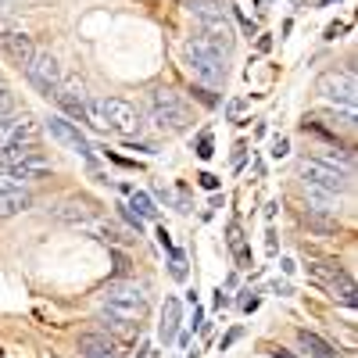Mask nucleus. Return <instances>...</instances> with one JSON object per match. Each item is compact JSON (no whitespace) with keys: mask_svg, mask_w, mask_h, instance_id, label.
<instances>
[{"mask_svg":"<svg viewBox=\"0 0 358 358\" xmlns=\"http://www.w3.org/2000/svg\"><path fill=\"white\" fill-rule=\"evenodd\" d=\"M47 133L62 143V147H69L72 155H79V158H86V162L94 158V147H90V140L83 136V129H79L76 122H69L65 115H50V118H47Z\"/></svg>","mask_w":358,"mask_h":358,"instance_id":"9","label":"nucleus"},{"mask_svg":"<svg viewBox=\"0 0 358 358\" xmlns=\"http://www.w3.org/2000/svg\"><path fill=\"white\" fill-rule=\"evenodd\" d=\"M101 241H108V244H129L133 233H122L118 226H104V229H101Z\"/></svg>","mask_w":358,"mask_h":358,"instance_id":"26","label":"nucleus"},{"mask_svg":"<svg viewBox=\"0 0 358 358\" xmlns=\"http://www.w3.org/2000/svg\"><path fill=\"white\" fill-rule=\"evenodd\" d=\"M86 118H90V126H94V129L118 133V136H136L143 129L140 111L129 101H122V97H90Z\"/></svg>","mask_w":358,"mask_h":358,"instance_id":"1","label":"nucleus"},{"mask_svg":"<svg viewBox=\"0 0 358 358\" xmlns=\"http://www.w3.org/2000/svg\"><path fill=\"white\" fill-rule=\"evenodd\" d=\"M101 315H111V319H118V322H136V326H140V319L147 315V308H136V305H115V301H104V305H101Z\"/></svg>","mask_w":358,"mask_h":358,"instance_id":"18","label":"nucleus"},{"mask_svg":"<svg viewBox=\"0 0 358 358\" xmlns=\"http://www.w3.org/2000/svg\"><path fill=\"white\" fill-rule=\"evenodd\" d=\"M101 301H115V305H136V308H147V294L140 283L133 280H111L104 290H101Z\"/></svg>","mask_w":358,"mask_h":358,"instance_id":"11","label":"nucleus"},{"mask_svg":"<svg viewBox=\"0 0 358 358\" xmlns=\"http://www.w3.org/2000/svg\"><path fill=\"white\" fill-rule=\"evenodd\" d=\"M183 62H187L190 76H194L197 83H204V86H215V83H222V76H226V65H222L226 57L204 50V47H197V43H190V40H187V47H183Z\"/></svg>","mask_w":358,"mask_h":358,"instance_id":"5","label":"nucleus"},{"mask_svg":"<svg viewBox=\"0 0 358 358\" xmlns=\"http://www.w3.org/2000/svg\"><path fill=\"white\" fill-rule=\"evenodd\" d=\"M172 276H176V280H183V276H187V262H183V255H172Z\"/></svg>","mask_w":358,"mask_h":358,"instance_id":"27","label":"nucleus"},{"mask_svg":"<svg viewBox=\"0 0 358 358\" xmlns=\"http://www.w3.org/2000/svg\"><path fill=\"white\" fill-rule=\"evenodd\" d=\"M301 179L305 187H315V190H326V194H344L351 187V172L337 169V165H326V162H315V158H301Z\"/></svg>","mask_w":358,"mask_h":358,"instance_id":"3","label":"nucleus"},{"mask_svg":"<svg viewBox=\"0 0 358 358\" xmlns=\"http://www.w3.org/2000/svg\"><path fill=\"white\" fill-rule=\"evenodd\" d=\"M25 76H29V83H33L43 97H50L65 72H62V62H57L50 50H36L33 62H29V69H25Z\"/></svg>","mask_w":358,"mask_h":358,"instance_id":"7","label":"nucleus"},{"mask_svg":"<svg viewBox=\"0 0 358 358\" xmlns=\"http://www.w3.org/2000/svg\"><path fill=\"white\" fill-rule=\"evenodd\" d=\"M29 204H33V194H29V190H22V187L0 190V219H11V215L25 212Z\"/></svg>","mask_w":358,"mask_h":358,"instance_id":"14","label":"nucleus"},{"mask_svg":"<svg viewBox=\"0 0 358 358\" xmlns=\"http://www.w3.org/2000/svg\"><path fill=\"white\" fill-rule=\"evenodd\" d=\"M0 50L8 54V62L15 69H29V62H33V54H36V43H33V36H25V33H18V29H15L11 36L0 40Z\"/></svg>","mask_w":358,"mask_h":358,"instance_id":"13","label":"nucleus"},{"mask_svg":"<svg viewBox=\"0 0 358 358\" xmlns=\"http://www.w3.org/2000/svg\"><path fill=\"white\" fill-rule=\"evenodd\" d=\"M179 322H183V305H179L176 297H169V301H165V312H162V326H158V337H162L165 344L176 341Z\"/></svg>","mask_w":358,"mask_h":358,"instance_id":"15","label":"nucleus"},{"mask_svg":"<svg viewBox=\"0 0 358 358\" xmlns=\"http://www.w3.org/2000/svg\"><path fill=\"white\" fill-rule=\"evenodd\" d=\"M287 151H290V143H287V140H276V143H273V158H283Z\"/></svg>","mask_w":358,"mask_h":358,"instance_id":"30","label":"nucleus"},{"mask_svg":"<svg viewBox=\"0 0 358 358\" xmlns=\"http://www.w3.org/2000/svg\"><path fill=\"white\" fill-rule=\"evenodd\" d=\"M197 25H201V33L190 36V43L212 50V54H219V57H229V50H233V43H236V33H233L226 11H222V15H212V18H201Z\"/></svg>","mask_w":358,"mask_h":358,"instance_id":"4","label":"nucleus"},{"mask_svg":"<svg viewBox=\"0 0 358 358\" xmlns=\"http://www.w3.org/2000/svg\"><path fill=\"white\" fill-rule=\"evenodd\" d=\"M305 197H308V212H322V215H337L341 208V197L337 194H326V190H315V187H305Z\"/></svg>","mask_w":358,"mask_h":358,"instance_id":"16","label":"nucleus"},{"mask_svg":"<svg viewBox=\"0 0 358 358\" xmlns=\"http://www.w3.org/2000/svg\"><path fill=\"white\" fill-rule=\"evenodd\" d=\"M297 341H301V348L312 355V358H337V348L334 344H326L319 334H312V330H301L297 334Z\"/></svg>","mask_w":358,"mask_h":358,"instance_id":"17","label":"nucleus"},{"mask_svg":"<svg viewBox=\"0 0 358 358\" xmlns=\"http://www.w3.org/2000/svg\"><path fill=\"white\" fill-rule=\"evenodd\" d=\"M326 287H330V294H334V297H341L344 305H355V294H358V287H355V280L344 273V268H341V273H337L330 283H326Z\"/></svg>","mask_w":358,"mask_h":358,"instance_id":"19","label":"nucleus"},{"mask_svg":"<svg viewBox=\"0 0 358 358\" xmlns=\"http://www.w3.org/2000/svg\"><path fill=\"white\" fill-rule=\"evenodd\" d=\"M0 8H4V0H0Z\"/></svg>","mask_w":358,"mask_h":358,"instance_id":"34","label":"nucleus"},{"mask_svg":"<svg viewBox=\"0 0 358 358\" xmlns=\"http://www.w3.org/2000/svg\"><path fill=\"white\" fill-rule=\"evenodd\" d=\"M79 358H122V344L111 334H83L79 337Z\"/></svg>","mask_w":358,"mask_h":358,"instance_id":"12","label":"nucleus"},{"mask_svg":"<svg viewBox=\"0 0 358 358\" xmlns=\"http://www.w3.org/2000/svg\"><path fill=\"white\" fill-rule=\"evenodd\" d=\"M151 118L162 133H183L190 126V108L176 90H155L151 94Z\"/></svg>","mask_w":358,"mask_h":358,"instance_id":"2","label":"nucleus"},{"mask_svg":"<svg viewBox=\"0 0 358 358\" xmlns=\"http://www.w3.org/2000/svg\"><path fill=\"white\" fill-rule=\"evenodd\" d=\"M305 226L315 233H337V215H322V212H305Z\"/></svg>","mask_w":358,"mask_h":358,"instance_id":"22","label":"nucleus"},{"mask_svg":"<svg viewBox=\"0 0 358 358\" xmlns=\"http://www.w3.org/2000/svg\"><path fill=\"white\" fill-rule=\"evenodd\" d=\"M122 215H126V222H129V226H133V229H136V233H140V229H143V219H140V215H136V212H129V208H122Z\"/></svg>","mask_w":358,"mask_h":358,"instance_id":"28","label":"nucleus"},{"mask_svg":"<svg viewBox=\"0 0 358 358\" xmlns=\"http://www.w3.org/2000/svg\"><path fill=\"white\" fill-rule=\"evenodd\" d=\"M229 244H233V248H236V244H241V226H236V222L229 226Z\"/></svg>","mask_w":358,"mask_h":358,"instance_id":"33","label":"nucleus"},{"mask_svg":"<svg viewBox=\"0 0 358 358\" xmlns=\"http://www.w3.org/2000/svg\"><path fill=\"white\" fill-rule=\"evenodd\" d=\"M126 208H129V212H136L140 219H155V215H158V208H155V201L147 197V194H136V190L129 194V204H126Z\"/></svg>","mask_w":358,"mask_h":358,"instance_id":"21","label":"nucleus"},{"mask_svg":"<svg viewBox=\"0 0 358 358\" xmlns=\"http://www.w3.org/2000/svg\"><path fill=\"white\" fill-rule=\"evenodd\" d=\"M15 108H18V101H15V94H11V86L0 79V122H4V118H11Z\"/></svg>","mask_w":358,"mask_h":358,"instance_id":"24","label":"nucleus"},{"mask_svg":"<svg viewBox=\"0 0 358 358\" xmlns=\"http://www.w3.org/2000/svg\"><path fill=\"white\" fill-rule=\"evenodd\" d=\"M11 33H15V25H11L4 15H0V40H4V36H11Z\"/></svg>","mask_w":358,"mask_h":358,"instance_id":"31","label":"nucleus"},{"mask_svg":"<svg viewBox=\"0 0 358 358\" xmlns=\"http://www.w3.org/2000/svg\"><path fill=\"white\" fill-rule=\"evenodd\" d=\"M50 215L57 222H69V226H86V222H94L101 215V204L94 197H86V194H72V197H62L54 208H50Z\"/></svg>","mask_w":358,"mask_h":358,"instance_id":"8","label":"nucleus"},{"mask_svg":"<svg viewBox=\"0 0 358 358\" xmlns=\"http://www.w3.org/2000/svg\"><path fill=\"white\" fill-rule=\"evenodd\" d=\"M197 155H201V158H212V140H208V136L201 140V151H197Z\"/></svg>","mask_w":358,"mask_h":358,"instance_id":"32","label":"nucleus"},{"mask_svg":"<svg viewBox=\"0 0 358 358\" xmlns=\"http://www.w3.org/2000/svg\"><path fill=\"white\" fill-rule=\"evenodd\" d=\"M315 90L326 97V101H334V104H344L355 111V97H358V86H355V76L351 72H326L319 76Z\"/></svg>","mask_w":358,"mask_h":358,"instance_id":"10","label":"nucleus"},{"mask_svg":"<svg viewBox=\"0 0 358 358\" xmlns=\"http://www.w3.org/2000/svg\"><path fill=\"white\" fill-rule=\"evenodd\" d=\"M57 101V108H62L65 115L79 118V122L90 126V118H86V108H90V94H86V86L79 76H62V83H57V90L50 94Z\"/></svg>","mask_w":358,"mask_h":358,"instance_id":"6","label":"nucleus"},{"mask_svg":"<svg viewBox=\"0 0 358 358\" xmlns=\"http://www.w3.org/2000/svg\"><path fill=\"white\" fill-rule=\"evenodd\" d=\"M308 273H312L315 280H322V283H330V280L341 273V265H337V262H312Z\"/></svg>","mask_w":358,"mask_h":358,"instance_id":"25","label":"nucleus"},{"mask_svg":"<svg viewBox=\"0 0 358 358\" xmlns=\"http://www.w3.org/2000/svg\"><path fill=\"white\" fill-rule=\"evenodd\" d=\"M101 322H104V330H108L115 341H129V337H136V330H140L136 322H118V319H111V315H101Z\"/></svg>","mask_w":358,"mask_h":358,"instance_id":"20","label":"nucleus"},{"mask_svg":"<svg viewBox=\"0 0 358 358\" xmlns=\"http://www.w3.org/2000/svg\"><path fill=\"white\" fill-rule=\"evenodd\" d=\"M187 11L201 22V18H212V15H222L219 0H187Z\"/></svg>","mask_w":358,"mask_h":358,"instance_id":"23","label":"nucleus"},{"mask_svg":"<svg viewBox=\"0 0 358 358\" xmlns=\"http://www.w3.org/2000/svg\"><path fill=\"white\" fill-rule=\"evenodd\" d=\"M197 179H201V187H204V190H215V187H219V179H215L212 172H201Z\"/></svg>","mask_w":358,"mask_h":358,"instance_id":"29","label":"nucleus"}]
</instances>
